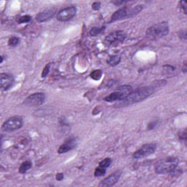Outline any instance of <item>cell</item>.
Returning <instances> with one entry per match:
<instances>
[{
    "label": "cell",
    "mask_w": 187,
    "mask_h": 187,
    "mask_svg": "<svg viewBox=\"0 0 187 187\" xmlns=\"http://www.w3.org/2000/svg\"><path fill=\"white\" fill-rule=\"evenodd\" d=\"M127 2H126V1H113L112 2V3H113L114 5H124V4H126Z\"/></svg>",
    "instance_id": "obj_28"
},
{
    "label": "cell",
    "mask_w": 187,
    "mask_h": 187,
    "mask_svg": "<svg viewBox=\"0 0 187 187\" xmlns=\"http://www.w3.org/2000/svg\"><path fill=\"white\" fill-rule=\"evenodd\" d=\"M154 88L153 86H147L138 89L135 91H132L124 99L119 101V103L116 105V107H125V106L131 105L132 104L139 103V102H141L144 100L145 99L148 98L149 96H151V94L154 93Z\"/></svg>",
    "instance_id": "obj_1"
},
{
    "label": "cell",
    "mask_w": 187,
    "mask_h": 187,
    "mask_svg": "<svg viewBox=\"0 0 187 187\" xmlns=\"http://www.w3.org/2000/svg\"><path fill=\"white\" fill-rule=\"evenodd\" d=\"M183 71H184V73H186V62H184V67H183Z\"/></svg>",
    "instance_id": "obj_30"
},
{
    "label": "cell",
    "mask_w": 187,
    "mask_h": 187,
    "mask_svg": "<svg viewBox=\"0 0 187 187\" xmlns=\"http://www.w3.org/2000/svg\"><path fill=\"white\" fill-rule=\"evenodd\" d=\"M112 163V160L111 158H106V159H103V161L100 162L99 164V167H102L103 168H105V169H107V167H110V165H111Z\"/></svg>",
    "instance_id": "obj_18"
},
{
    "label": "cell",
    "mask_w": 187,
    "mask_h": 187,
    "mask_svg": "<svg viewBox=\"0 0 187 187\" xmlns=\"http://www.w3.org/2000/svg\"><path fill=\"white\" fill-rule=\"evenodd\" d=\"M77 140L75 138H70L67 139L63 144L60 145L58 149V153H64L68 152V151L72 150L77 146Z\"/></svg>",
    "instance_id": "obj_12"
},
{
    "label": "cell",
    "mask_w": 187,
    "mask_h": 187,
    "mask_svg": "<svg viewBox=\"0 0 187 187\" xmlns=\"http://www.w3.org/2000/svg\"><path fill=\"white\" fill-rule=\"evenodd\" d=\"M157 149V144L155 143H148L142 145L138 150L133 153V158L136 159H142L149 155L153 154Z\"/></svg>",
    "instance_id": "obj_7"
},
{
    "label": "cell",
    "mask_w": 187,
    "mask_h": 187,
    "mask_svg": "<svg viewBox=\"0 0 187 187\" xmlns=\"http://www.w3.org/2000/svg\"><path fill=\"white\" fill-rule=\"evenodd\" d=\"M120 176H121V172L118 171L113 172V174L110 175L108 177L105 178L100 184V186H113L118 182Z\"/></svg>",
    "instance_id": "obj_13"
},
{
    "label": "cell",
    "mask_w": 187,
    "mask_h": 187,
    "mask_svg": "<svg viewBox=\"0 0 187 187\" xmlns=\"http://www.w3.org/2000/svg\"><path fill=\"white\" fill-rule=\"evenodd\" d=\"M101 7V3L96 2H94L92 4V9L94 10H99Z\"/></svg>",
    "instance_id": "obj_24"
},
{
    "label": "cell",
    "mask_w": 187,
    "mask_h": 187,
    "mask_svg": "<svg viewBox=\"0 0 187 187\" xmlns=\"http://www.w3.org/2000/svg\"><path fill=\"white\" fill-rule=\"evenodd\" d=\"M32 167V162L31 161H25L21 164L19 167V172L21 174L26 173L29 170H30Z\"/></svg>",
    "instance_id": "obj_15"
},
{
    "label": "cell",
    "mask_w": 187,
    "mask_h": 187,
    "mask_svg": "<svg viewBox=\"0 0 187 187\" xmlns=\"http://www.w3.org/2000/svg\"><path fill=\"white\" fill-rule=\"evenodd\" d=\"M120 62H121V57L118 55L111 56V57H110L107 60V64L112 66L118 65V64L120 63Z\"/></svg>",
    "instance_id": "obj_16"
},
{
    "label": "cell",
    "mask_w": 187,
    "mask_h": 187,
    "mask_svg": "<svg viewBox=\"0 0 187 187\" xmlns=\"http://www.w3.org/2000/svg\"><path fill=\"white\" fill-rule=\"evenodd\" d=\"M170 32L167 22H161L149 27L146 31V35L151 38H161L167 35Z\"/></svg>",
    "instance_id": "obj_4"
},
{
    "label": "cell",
    "mask_w": 187,
    "mask_h": 187,
    "mask_svg": "<svg viewBox=\"0 0 187 187\" xmlns=\"http://www.w3.org/2000/svg\"><path fill=\"white\" fill-rule=\"evenodd\" d=\"M132 88L130 86H123L119 87L118 90L115 92L111 94L108 96L105 97L104 100L108 103H112L115 101H121L127 96L129 94L132 92Z\"/></svg>",
    "instance_id": "obj_5"
},
{
    "label": "cell",
    "mask_w": 187,
    "mask_h": 187,
    "mask_svg": "<svg viewBox=\"0 0 187 187\" xmlns=\"http://www.w3.org/2000/svg\"><path fill=\"white\" fill-rule=\"evenodd\" d=\"M56 179L57 180H62L64 179V174L63 173H58L57 174V176H56Z\"/></svg>",
    "instance_id": "obj_29"
},
{
    "label": "cell",
    "mask_w": 187,
    "mask_h": 187,
    "mask_svg": "<svg viewBox=\"0 0 187 187\" xmlns=\"http://www.w3.org/2000/svg\"><path fill=\"white\" fill-rule=\"evenodd\" d=\"M180 7H181L183 9V10H184V13L186 14V2L181 1V2H180Z\"/></svg>",
    "instance_id": "obj_26"
},
{
    "label": "cell",
    "mask_w": 187,
    "mask_h": 187,
    "mask_svg": "<svg viewBox=\"0 0 187 187\" xmlns=\"http://www.w3.org/2000/svg\"><path fill=\"white\" fill-rule=\"evenodd\" d=\"M45 99V94L37 92L32 94L28 97H26L24 101V104L28 106H31V107H38L44 103Z\"/></svg>",
    "instance_id": "obj_8"
},
{
    "label": "cell",
    "mask_w": 187,
    "mask_h": 187,
    "mask_svg": "<svg viewBox=\"0 0 187 187\" xmlns=\"http://www.w3.org/2000/svg\"><path fill=\"white\" fill-rule=\"evenodd\" d=\"M51 64H52L51 63H49V64H48L47 65H45L44 69H43V72H42V77H43V78H45V77H46L49 74L50 70H51Z\"/></svg>",
    "instance_id": "obj_23"
},
{
    "label": "cell",
    "mask_w": 187,
    "mask_h": 187,
    "mask_svg": "<svg viewBox=\"0 0 187 187\" xmlns=\"http://www.w3.org/2000/svg\"><path fill=\"white\" fill-rule=\"evenodd\" d=\"M157 122L158 121H153V122H151L150 124H148V130H153V129H154L156 126H157Z\"/></svg>",
    "instance_id": "obj_25"
},
{
    "label": "cell",
    "mask_w": 187,
    "mask_h": 187,
    "mask_svg": "<svg viewBox=\"0 0 187 187\" xmlns=\"http://www.w3.org/2000/svg\"><path fill=\"white\" fill-rule=\"evenodd\" d=\"M106 170L107 169H105V168H103V167L98 166L94 171V176H96V177H100V176H103L106 173Z\"/></svg>",
    "instance_id": "obj_21"
},
{
    "label": "cell",
    "mask_w": 187,
    "mask_h": 187,
    "mask_svg": "<svg viewBox=\"0 0 187 187\" xmlns=\"http://www.w3.org/2000/svg\"><path fill=\"white\" fill-rule=\"evenodd\" d=\"M3 60H4V58H3V57L2 56H1V60H0V63H2L3 62Z\"/></svg>",
    "instance_id": "obj_31"
},
{
    "label": "cell",
    "mask_w": 187,
    "mask_h": 187,
    "mask_svg": "<svg viewBox=\"0 0 187 187\" xmlns=\"http://www.w3.org/2000/svg\"><path fill=\"white\" fill-rule=\"evenodd\" d=\"M20 43V39L17 37H12L8 40V45L10 47H15Z\"/></svg>",
    "instance_id": "obj_20"
},
{
    "label": "cell",
    "mask_w": 187,
    "mask_h": 187,
    "mask_svg": "<svg viewBox=\"0 0 187 187\" xmlns=\"http://www.w3.org/2000/svg\"><path fill=\"white\" fill-rule=\"evenodd\" d=\"M32 20V17L30 16L26 15L24 16H21L17 19V22L18 24H25V23H29Z\"/></svg>",
    "instance_id": "obj_22"
},
{
    "label": "cell",
    "mask_w": 187,
    "mask_h": 187,
    "mask_svg": "<svg viewBox=\"0 0 187 187\" xmlns=\"http://www.w3.org/2000/svg\"><path fill=\"white\" fill-rule=\"evenodd\" d=\"M142 10L143 5H137L134 7H124L122 8H120L119 10H116L113 14L110 22H115L117 21L132 18L142 11Z\"/></svg>",
    "instance_id": "obj_3"
},
{
    "label": "cell",
    "mask_w": 187,
    "mask_h": 187,
    "mask_svg": "<svg viewBox=\"0 0 187 187\" xmlns=\"http://www.w3.org/2000/svg\"><path fill=\"white\" fill-rule=\"evenodd\" d=\"M77 13V9L75 7H68L61 10L58 12L57 18L58 21L62 22L68 21L72 18L75 17Z\"/></svg>",
    "instance_id": "obj_9"
},
{
    "label": "cell",
    "mask_w": 187,
    "mask_h": 187,
    "mask_svg": "<svg viewBox=\"0 0 187 187\" xmlns=\"http://www.w3.org/2000/svg\"><path fill=\"white\" fill-rule=\"evenodd\" d=\"M23 126V118L21 116H12L4 122L2 130L5 132H11L18 130Z\"/></svg>",
    "instance_id": "obj_6"
},
{
    "label": "cell",
    "mask_w": 187,
    "mask_h": 187,
    "mask_svg": "<svg viewBox=\"0 0 187 187\" xmlns=\"http://www.w3.org/2000/svg\"><path fill=\"white\" fill-rule=\"evenodd\" d=\"M14 78L7 73L0 74V88L2 91H7L13 86Z\"/></svg>",
    "instance_id": "obj_11"
},
{
    "label": "cell",
    "mask_w": 187,
    "mask_h": 187,
    "mask_svg": "<svg viewBox=\"0 0 187 187\" xmlns=\"http://www.w3.org/2000/svg\"><path fill=\"white\" fill-rule=\"evenodd\" d=\"M126 37V33L123 31H116L111 33L105 37V41L108 45L116 44L124 42Z\"/></svg>",
    "instance_id": "obj_10"
},
{
    "label": "cell",
    "mask_w": 187,
    "mask_h": 187,
    "mask_svg": "<svg viewBox=\"0 0 187 187\" xmlns=\"http://www.w3.org/2000/svg\"><path fill=\"white\" fill-rule=\"evenodd\" d=\"M179 37H180V39H184V40H186V31H181V32H180Z\"/></svg>",
    "instance_id": "obj_27"
},
{
    "label": "cell",
    "mask_w": 187,
    "mask_h": 187,
    "mask_svg": "<svg viewBox=\"0 0 187 187\" xmlns=\"http://www.w3.org/2000/svg\"><path fill=\"white\" fill-rule=\"evenodd\" d=\"M105 26H103V27L102 28H98V27H94L91 29L90 30V32H89V34H90L91 36H97V35H98L99 34H100L103 32V30H105Z\"/></svg>",
    "instance_id": "obj_19"
},
{
    "label": "cell",
    "mask_w": 187,
    "mask_h": 187,
    "mask_svg": "<svg viewBox=\"0 0 187 187\" xmlns=\"http://www.w3.org/2000/svg\"><path fill=\"white\" fill-rule=\"evenodd\" d=\"M56 14L55 9H48L45 11L40 12L36 16V20L39 23H43L51 19Z\"/></svg>",
    "instance_id": "obj_14"
},
{
    "label": "cell",
    "mask_w": 187,
    "mask_h": 187,
    "mask_svg": "<svg viewBox=\"0 0 187 187\" xmlns=\"http://www.w3.org/2000/svg\"><path fill=\"white\" fill-rule=\"evenodd\" d=\"M179 160L176 157H167L160 159L155 164L154 170L157 174L170 173L176 167H178Z\"/></svg>",
    "instance_id": "obj_2"
},
{
    "label": "cell",
    "mask_w": 187,
    "mask_h": 187,
    "mask_svg": "<svg viewBox=\"0 0 187 187\" xmlns=\"http://www.w3.org/2000/svg\"><path fill=\"white\" fill-rule=\"evenodd\" d=\"M102 75H103V72H102L101 70H94L93 72H91L90 76L94 80H98L101 78Z\"/></svg>",
    "instance_id": "obj_17"
}]
</instances>
